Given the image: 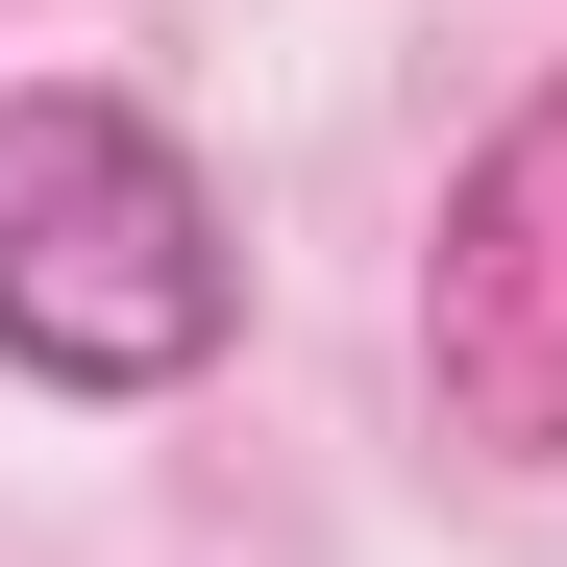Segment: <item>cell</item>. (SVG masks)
Listing matches in <instances>:
<instances>
[{
    "mask_svg": "<svg viewBox=\"0 0 567 567\" xmlns=\"http://www.w3.org/2000/svg\"><path fill=\"white\" fill-rule=\"evenodd\" d=\"M420 395L468 468H567V74L468 148V198L420 247Z\"/></svg>",
    "mask_w": 567,
    "mask_h": 567,
    "instance_id": "cell-2",
    "label": "cell"
},
{
    "mask_svg": "<svg viewBox=\"0 0 567 567\" xmlns=\"http://www.w3.org/2000/svg\"><path fill=\"white\" fill-rule=\"evenodd\" d=\"M247 247L124 74H0V370L25 395H198Z\"/></svg>",
    "mask_w": 567,
    "mask_h": 567,
    "instance_id": "cell-1",
    "label": "cell"
}]
</instances>
